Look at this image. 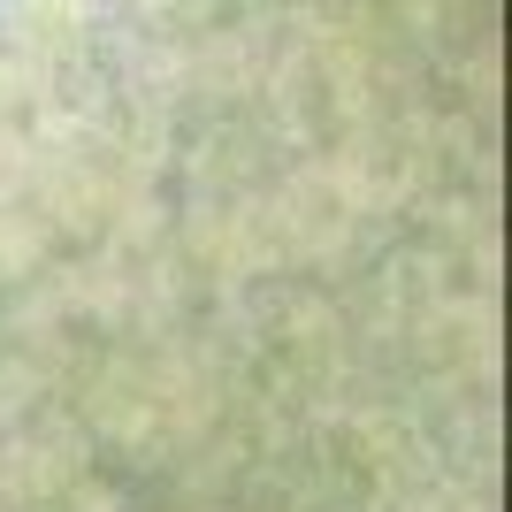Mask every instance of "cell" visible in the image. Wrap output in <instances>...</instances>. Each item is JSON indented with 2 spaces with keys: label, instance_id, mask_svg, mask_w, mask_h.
I'll list each match as a JSON object with an SVG mask.
<instances>
[]
</instances>
